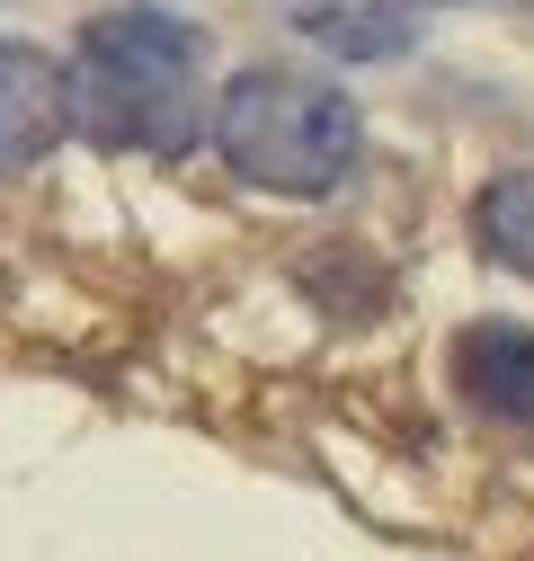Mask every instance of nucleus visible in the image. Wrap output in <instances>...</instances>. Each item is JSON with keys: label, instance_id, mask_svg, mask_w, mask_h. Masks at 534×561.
<instances>
[{"label": "nucleus", "instance_id": "1", "mask_svg": "<svg viewBox=\"0 0 534 561\" xmlns=\"http://www.w3.org/2000/svg\"><path fill=\"white\" fill-rule=\"evenodd\" d=\"M72 116L116 152H178L206 116V36L170 10H107L81 27Z\"/></svg>", "mask_w": 534, "mask_h": 561}, {"label": "nucleus", "instance_id": "2", "mask_svg": "<svg viewBox=\"0 0 534 561\" xmlns=\"http://www.w3.org/2000/svg\"><path fill=\"white\" fill-rule=\"evenodd\" d=\"M214 144L267 196H329L357 170L365 125H357L348 90H329L312 72H241L214 107Z\"/></svg>", "mask_w": 534, "mask_h": 561}, {"label": "nucleus", "instance_id": "3", "mask_svg": "<svg viewBox=\"0 0 534 561\" xmlns=\"http://www.w3.org/2000/svg\"><path fill=\"white\" fill-rule=\"evenodd\" d=\"M72 125V72L36 45H10L0 36V170H27L62 144Z\"/></svg>", "mask_w": 534, "mask_h": 561}, {"label": "nucleus", "instance_id": "4", "mask_svg": "<svg viewBox=\"0 0 534 561\" xmlns=\"http://www.w3.org/2000/svg\"><path fill=\"white\" fill-rule=\"evenodd\" d=\"M454 392L481 419H508V428H534V330L516 321H473L454 339Z\"/></svg>", "mask_w": 534, "mask_h": 561}, {"label": "nucleus", "instance_id": "5", "mask_svg": "<svg viewBox=\"0 0 534 561\" xmlns=\"http://www.w3.org/2000/svg\"><path fill=\"white\" fill-rule=\"evenodd\" d=\"M473 232H481V250H490L499 267L534 276V170H508V179H490V187H481Z\"/></svg>", "mask_w": 534, "mask_h": 561}, {"label": "nucleus", "instance_id": "6", "mask_svg": "<svg viewBox=\"0 0 534 561\" xmlns=\"http://www.w3.org/2000/svg\"><path fill=\"white\" fill-rule=\"evenodd\" d=\"M303 36H321L329 54H400L410 19H392V10H303Z\"/></svg>", "mask_w": 534, "mask_h": 561}]
</instances>
